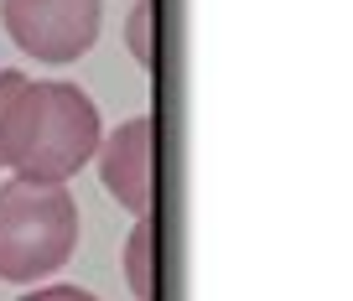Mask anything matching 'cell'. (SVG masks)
<instances>
[{
	"label": "cell",
	"mask_w": 353,
	"mask_h": 301,
	"mask_svg": "<svg viewBox=\"0 0 353 301\" xmlns=\"http://www.w3.org/2000/svg\"><path fill=\"white\" fill-rule=\"evenodd\" d=\"M99 151V110L68 79H21L0 125V161L26 182L68 187Z\"/></svg>",
	"instance_id": "1"
},
{
	"label": "cell",
	"mask_w": 353,
	"mask_h": 301,
	"mask_svg": "<svg viewBox=\"0 0 353 301\" xmlns=\"http://www.w3.org/2000/svg\"><path fill=\"white\" fill-rule=\"evenodd\" d=\"M21 79H26V73H16V68L0 73V125H6V110H11V94L21 89ZM0 167H6V161H0Z\"/></svg>",
	"instance_id": "8"
},
{
	"label": "cell",
	"mask_w": 353,
	"mask_h": 301,
	"mask_svg": "<svg viewBox=\"0 0 353 301\" xmlns=\"http://www.w3.org/2000/svg\"><path fill=\"white\" fill-rule=\"evenodd\" d=\"M156 223L151 218H135V229H130V239H125V255H120V265H125V280H130V291H135V301H156V270H151V245H156Z\"/></svg>",
	"instance_id": "5"
},
{
	"label": "cell",
	"mask_w": 353,
	"mask_h": 301,
	"mask_svg": "<svg viewBox=\"0 0 353 301\" xmlns=\"http://www.w3.org/2000/svg\"><path fill=\"white\" fill-rule=\"evenodd\" d=\"M151 21H156V6H151V0H135L130 21H125V47H130V57H135L141 68H151V63H156V47H151Z\"/></svg>",
	"instance_id": "6"
},
{
	"label": "cell",
	"mask_w": 353,
	"mask_h": 301,
	"mask_svg": "<svg viewBox=\"0 0 353 301\" xmlns=\"http://www.w3.org/2000/svg\"><path fill=\"white\" fill-rule=\"evenodd\" d=\"M104 0H0V21L11 42L42 68L78 63L99 42Z\"/></svg>",
	"instance_id": "3"
},
{
	"label": "cell",
	"mask_w": 353,
	"mask_h": 301,
	"mask_svg": "<svg viewBox=\"0 0 353 301\" xmlns=\"http://www.w3.org/2000/svg\"><path fill=\"white\" fill-rule=\"evenodd\" d=\"M21 301H99V296L83 291V286H37V291H26Z\"/></svg>",
	"instance_id": "7"
},
{
	"label": "cell",
	"mask_w": 353,
	"mask_h": 301,
	"mask_svg": "<svg viewBox=\"0 0 353 301\" xmlns=\"http://www.w3.org/2000/svg\"><path fill=\"white\" fill-rule=\"evenodd\" d=\"M78 249V203L68 187L11 177L0 182V280L37 286L42 276L73 260Z\"/></svg>",
	"instance_id": "2"
},
{
	"label": "cell",
	"mask_w": 353,
	"mask_h": 301,
	"mask_svg": "<svg viewBox=\"0 0 353 301\" xmlns=\"http://www.w3.org/2000/svg\"><path fill=\"white\" fill-rule=\"evenodd\" d=\"M151 141H156L151 114H130L120 130L99 135V151H94L104 192L135 218H151Z\"/></svg>",
	"instance_id": "4"
}]
</instances>
